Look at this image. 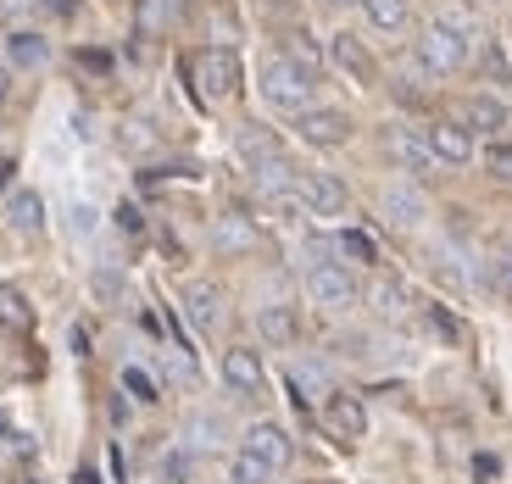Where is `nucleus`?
<instances>
[{
    "instance_id": "obj_5",
    "label": "nucleus",
    "mask_w": 512,
    "mask_h": 484,
    "mask_svg": "<svg viewBox=\"0 0 512 484\" xmlns=\"http://www.w3.org/2000/svg\"><path fill=\"white\" fill-rule=\"evenodd\" d=\"M295 201L307 206L312 217H346L351 190L334 179V173H301V179H295Z\"/></svg>"
},
{
    "instance_id": "obj_3",
    "label": "nucleus",
    "mask_w": 512,
    "mask_h": 484,
    "mask_svg": "<svg viewBox=\"0 0 512 484\" xmlns=\"http://www.w3.org/2000/svg\"><path fill=\"white\" fill-rule=\"evenodd\" d=\"M468 51H474V39H462V34H446V28H423L418 34V67L423 73H435V78H451L468 67Z\"/></svg>"
},
{
    "instance_id": "obj_25",
    "label": "nucleus",
    "mask_w": 512,
    "mask_h": 484,
    "mask_svg": "<svg viewBox=\"0 0 512 484\" xmlns=\"http://www.w3.org/2000/svg\"><path fill=\"white\" fill-rule=\"evenodd\" d=\"M28 323H34V312H28L23 290H12V284H0V329H17V334H23Z\"/></svg>"
},
{
    "instance_id": "obj_31",
    "label": "nucleus",
    "mask_w": 512,
    "mask_h": 484,
    "mask_svg": "<svg viewBox=\"0 0 512 484\" xmlns=\"http://www.w3.org/2000/svg\"><path fill=\"white\" fill-rule=\"evenodd\" d=\"M190 479V457L184 451H167V484H184Z\"/></svg>"
},
{
    "instance_id": "obj_12",
    "label": "nucleus",
    "mask_w": 512,
    "mask_h": 484,
    "mask_svg": "<svg viewBox=\"0 0 512 484\" xmlns=\"http://www.w3.org/2000/svg\"><path fill=\"white\" fill-rule=\"evenodd\" d=\"M329 62L340 67L346 78H357V84H373V73H379V67H373V51L362 45L357 34H334L329 39Z\"/></svg>"
},
{
    "instance_id": "obj_39",
    "label": "nucleus",
    "mask_w": 512,
    "mask_h": 484,
    "mask_svg": "<svg viewBox=\"0 0 512 484\" xmlns=\"http://www.w3.org/2000/svg\"><path fill=\"white\" fill-rule=\"evenodd\" d=\"M329 6H351V0H329Z\"/></svg>"
},
{
    "instance_id": "obj_29",
    "label": "nucleus",
    "mask_w": 512,
    "mask_h": 484,
    "mask_svg": "<svg viewBox=\"0 0 512 484\" xmlns=\"http://www.w3.org/2000/svg\"><path fill=\"white\" fill-rule=\"evenodd\" d=\"M123 390H134V401H162V390L145 368H123Z\"/></svg>"
},
{
    "instance_id": "obj_2",
    "label": "nucleus",
    "mask_w": 512,
    "mask_h": 484,
    "mask_svg": "<svg viewBox=\"0 0 512 484\" xmlns=\"http://www.w3.org/2000/svg\"><path fill=\"white\" fill-rule=\"evenodd\" d=\"M301 284H307V301L323 306V312H351L357 306V273L346 262H312Z\"/></svg>"
},
{
    "instance_id": "obj_40",
    "label": "nucleus",
    "mask_w": 512,
    "mask_h": 484,
    "mask_svg": "<svg viewBox=\"0 0 512 484\" xmlns=\"http://www.w3.org/2000/svg\"><path fill=\"white\" fill-rule=\"evenodd\" d=\"M0 429H6V418H0Z\"/></svg>"
},
{
    "instance_id": "obj_9",
    "label": "nucleus",
    "mask_w": 512,
    "mask_h": 484,
    "mask_svg": "<svg viewBox=\"0 0 512 484\" xmlns=\"http://www.w3.org/2000/svg\"><path fill=\"white\" fill-rule=\"evenodd\" d=\"M423 140L435 151V162H451V167H468L474 162V134L457 123V117H440V123L423 128Z\"/></svg>"
},
{
    "instance_id": "obj_23",
    "label": "nucleus",
    "mask_w": 512,
    "mask_h": 484,
    "mask_svg": "<svg viewBox=\"0 0 512 484\" xmlns=\"http://www.w3.org/2000/svg\"><path fill=\"white\" fill-rule=\"evenodd\" d=\"M6 217H12L17 234H39V229H45V201H39L34 190H17L12 206H6Z\"/></svg>"
},
{
    "instance_id": "obj_7",
    "label": "nucleus",
    "mask_w": 512,
    "mask_h": 484,
    "mask_svg": "<svg viewBox=\"0 0 512 484\" xmlns=\"http://www.w3.org/2000/svg\"><path fill=\"white\" fill-rule=\"evenodd\" d=\"M295 134L318 151H334V145L351 140V117L334 112V106H307V112H295Z\"/></svg>"
},
{
    "instance_id": "obj_8",
    "label": "nucleus",
    "mask_w": 512,
    "mask_h": 484,
    "mask_svg": "<svg viewBox=\"0 0 512 484\" xmlns=\"http://www.w3.org/2000/svg\"><path fill=\"white\" fill-rule=\"evenodd\" d=\"M223 384H229L240 401H256V395H262L268 368H262V357H256L251 345H229V351H223Z\"/></svg>"
},
{
    "instance_id": "obj_27",
    "label": "nucleus",
    "mask_w": 512,
    "mask_h": 484,
    "mask_svg": "<svg viewBox=\"0 0 512 484\" xmlns=\"http://www.w3.org/2000/svg\"><path fill=\"white\" fill-rule=\"evenodd\" d=\"M284 56H290V62L301 67V73H307V78H318V67H323V51H318V45H312V34H301V28H295V34H290V51H284Z\"/></svg>"
},
{
    "instance_id": "obj_14",
    "label": "nucleus",
    "mask_w": 512,
    "mask_h": 484,
    "mask_svg": "<svg viewBox=\"0 0 512 484\" xmlns=\"http://www.w3.org/2000/svg\"><path fill=\"white\" fill-rule=\"evenodd\" d=\"M379 212L396 223V229H418L423 217H429V206H423L418 184H390V190L379 195Z\"/></svg>"
},
{
    "instance_id": "obj_24",
    "label": "nucleus",
    "mask_w": 512,
    "mask_h": 484,
    "mask_svg": "<svg viewBox=\"0 0 512 484\" xmlns=\"http://www.w3.org/2000/svg\"><path fill=\"white\" fill-rule=\"evenodd\" d=\"M240 156H245V162H268V156H279V140H273V134H268V128H256V123H245L240 128Z\"/></svg>"
},
{
    "instance_id": "obj_28",
    "label": "nucleus",
    "mask_w": 512,
    "mask_h": 484,
    "mask_svg": "<svg viewBox=\"0 0 512 484\" xmlns=\"http://www.w3.org/2000/svg\"><path fill=\"white\" fill-rule=\"evenodd\" d=\"M218 434H223L218 418H190V423H184V446H190V451H206V446H218Z\"/></svg>"
},
{
    "instance_id": "obj_33",
    "label": "nucleus",
    "mask_w": 512,
    "mask_h": 484,
    "mask_svg": "<svg viewBox=\"0 0 512 484\" xmlns=\"http://www.w3.org/2000/svg\"><path fill=\"white\" fill-rule=\"evenodd\" d=\"M490 167H496L501 179H512V151H501V145H496V151H490Z\"/></svg>"
},
{
    "instance_id": "obj_16",
    "label": "nucleus",
    "mask_w": 512,
    "mask_h": 484,
    "mask_svg": "<svg viewBox=\"0 0 512 484\" xmlns=\"http://www.w3.org/2000/svg\"><path fill=\"white\" fill-rule=\"evenodd\" d=\"M384 151L396 156L407 173H429V167H435V151H429V140H423L418 128H390V134H384Z\"/></svg>"
},
{
    "instance_id": "obj_17",
    "label": "nucleus",
    "mask_w": 512,
    "mask_h": 484,
    "mask_svg": "<svg viewBox=\"0 0 512 484\" xmlns=\"http://www.w3.org/2000/svg\"><path fill=\"white\" fill-rule=\"evenodd\" d=\"M251 179H256V190L262 195H273V201H284V195H295V179H301V173H295L290 167V156H268V162H256L251 167Z\"/></svg>"
},
{
    "instance_id": "obj_21",
    "label": "nucleus",
    "mask_w": 512,
    "mask_h": 484,
    "mask_svg": "<svg viewBox=\"0 0 512 484\" xmlns=\"http://www.w3.org/2000/svg\"><path fill=\"white\" fill-rule=\"evenodd\" d=\"M435 28H446V34H462V39H474V34H479V12L468 6V0H440V6H435Z\"/></svg>"
},
{
    "instance_id": "obj_26",
    "label": "nucleus",
    "mask_w": 512,
    "mask_h": 484,
    "mask_svg": "<svg viewBox=\"0 0 512 484\" xmlns=\"http://www.w3.org/2000/svg\"><path fill=\"white\" fill-rule=\"evenodd\" d=\"M273 479V468L268 462H256L251 451H234L229 457V484H268Z\"/></svg>"
},
{
    "instance_id": "obj_15",
    "label": "nucleus",
    "mask_w": 512,
    "mask_h": 484,
    "mask_svg": "<svg viewBox=\"0 0 512 484\" xmlns=\"http://www.w3.org/2000/svg\"><path fill=\"white\" fill-rule=\"evenodd\" d=\"M184 318L195 323V329H218V318H223V290L212 279H195V284H184Z\"/></svg>"
},
{
    "instance_id": "obj_34",
    "label": "nucleus",
    "mask_w": 512,
    "mask_h": 484,
    "mask_svg": "<svg viewBox=\"0 0 512 484\" xmlns=\"http://www.w3.org/2000/svg\"><path fill=\"white\" fill-rule=\"evenodd\" d=\"M485 73H490V78H507V62H501V51H496V45L485 51Z\"/></svg>"
},
{
    "instance_id": "obj_10",
    "label": "nucleus",
    "mask_w": 512,
    "mask_h": 484,
    "mask_svg": "<svg viewBox=\"0 0 512 484\" xmlns=\"http://www.w3.org/2000/svg\"><path fill=\"white\" fill-rule=\"evenodd\" d=\"M240 451H251L256 462H268L273 473H279L284 462L295 457V446H290V434H284L279 423H251V429L240 434Z\"/></svg>"
},
{
    "instance_id": "obj_4",
    "label": "nucleus",
    "mask_w": 512,
    "mask_h": 484,
    "mask_svg": "<svg viewBox=\"0 0 512 484\" xmlns=\"http://www.w3.org/2000/svg\"><path fill=\"white\" fill-rule=\"evenodd\" d=\"M190 73H195V84H201V101H229V95L240 90V56L223 51V45H206Z\"/></svg>"
},
{
    "instance_id": "obj_32",
    "label": "nucleus",
    "mask_w": 512,
    "mask_h": 484,
    "mask_svg": "<svg viewBox=\"0 0 512 484\" xmlns=\"http://www.w3.org/2000/svg\"><path fill=\"white\" fill-rule=\"evenodd\" d=\"M95 229V212L90 206H73V234H90Z\"/></svg>"
},
{
    "instance_id": "obj_30",
    "label": "nucleus",
    "mask_w": 512,
    "mask_h": 484,
    "mask_svg": "<svg viewBox=\"0 0 512 484\" xmlns=\"http://www.w3.org/2000/svg\"><path fill=\"white\" fill-rule=\"evenodd\" d=\"M340 251H346L351 262H379V251H373V240H368L362 229H346V234H340Z\"/></svg>"
},
{
    "instance_id": "obj_20",
    "label": "nucleus",
    "mask_w": 512,
    "mask_h": 484,
    "mask_svg": "<svg viewBox=\"0 0 512 484\" xmlns=\"http://www.w3.org/2000/svg\"><path fill=\"white\" fill-rule=\"evenodd\" d=\"M368 301H373V312H379V318L401 323V318H407V306H412V295H407V284H401V279H373Z\"/></svg>"
},
{
    "instance_id": "obj_19",
    "label": "nucleus",
    "mask_w": 512,
    "mask_h": 484,
    "mask_svg": "<svg viewBox=\"0 0 512 484\" xmlns=\"http://www.w3.org/2000/svg\"><path fill=\"white\" fill-rule=\"evenodd\" d=\"M45 62H51V39L45 34L17 28V34L6 39V67H45Z\"/></svg>"
},
{
    "instance_id": "obj_13",
    "label": "nucleus",
    "mask_w": 512,
    "mask_h": 484,
    "mask_svg": "<svg viewBox=\"0 0 512 484\" xmlns=\"http://www.w3.org/2000/svg\"><path fill=\"white\" fill-rule=\"evenodd\" d=\"M468 134H507V101L501 95H468L457 117Z\"/></svg>"
},
{
    "instance_id": "obj_35",
    "label": "nucleus",
    "mask_w": 512,
    "mask_h": 484,
    "mask_svg": "<svg viewBox=\"0 0 512 484\" xmlns=\"http://www.w3.org/2000/svg\"><path fill=\"white\" fill-rule=\"evenodd\" d=\"M496 284H501V290H512V256H496Z\"/></svg>"
},
{
    "instance_id": "obj_36",
    "label": "nucleus",
    "mask_w": 512,
    "mask_h": 484,
    "mask_svg": "<svg viewBox=\"0 0 512 484\" xmlns=\"http://www.w3.org/2000/svg\"><path fill=\"white\" fill-rule=\"evenodd\" d=\"M6 95H12V67L0 62V106H6Z\"/></svg>"
},
{
    "instance_id": "obj_6",
    "label": "nucleus",
    "mask_w": 512,
    "mask_h": 484,
    "mask_svg": "<svg viewBox=\"0 0 512 484\" xmlns=\"http://www.w3.org/2000/svg\"><path fill=\"white\" fill-rule=\"evenodd\" d=\"M323 423H329V434L340 440V446H357L362 434H368V407H362V395L329 390V401H323Z\"/></svg>"
},
{
    "instance_id": "obj_11",
    "label": "nucleus",
    "mask_w": 512,
    "mask_h": 484,
    "mask_svg": "<svg viewBox=\"0 0 512 484\" xmlns=\"http://www.w3.org/2000/svg\"><path fill=\"white\" fill-rule=\"evenodd\" d=\"M212 245H218L223 256H251L256 245H262V234H256V223L245 212H223L218 223H212Z\"/></svg>"
},
{
    "instance_id": "obj_18",
    "label": "nucleus",
    "mask_w": 512,
    "mask_h": 484,
    "mask_svg": "<svg viewBox=\"0 0 512 484\" xmlns=\"http://www.w3.org/2000/svg\"><path fill=\"white\" fill-rule=\"evenodd\" d=\"M256 334H262L268 345H295L301 323H295V312L284 301H273V306H262V312H256Z\"/></svg>"
},
{
    "instance_id": "obj_22",
    "label": "nucleus",
    "mask_w": 512,
    "mask_h": 484,
    "mask_svg": "<svg viewBox=\"0 0 512 484\" xmlns=\"http://www.w3.org/2000/svg\"><path fill=\"white\" fill-rule=\"evenodd\" d=\"M362 12H368V23L379 34H401L412 17V0H362Z\"/></svg>"
},
{
    "instance_id": "obj_37",
    "label": "nucleus",
    "mask_w": 512,
    "mask_h": 484,
    "mask_svg": "<svg viewBox=\"0 0 512 484\" xmlns=\"http://www.w3.org/2000/svg\"><path fill=\"white\" fill-rule=\"evenodd\" d=\"M39 6H45V12H56V17H67V12H73V0H39Z\"/></svg>"
},
{
    "instance_id": "obj_38",
    "label": "nucleus",
    "mask_w": 512,
    "mask_h": 484,
    "mask_svg": "<svg viewBox=\"0 0 512 484\" xmlns=\"http://www.w3.org/2000/svg\"><path fill=\"white\" fill-rule=\"evenodd\" d=\"M17 12V0H0V17H12Z\"/></svg>"
},
{
    "instance_id": "obj_1",
    "label": "nucleus",
    "mask_w": 512,
    "mask_h": 484,
    "mask_svg": "<svg viewBox=\"0 0 512 484\" xmlns=\"http://www.w3.org/2000/svg\"><path fill=\"white\" fill-rule=\"evenodd\" d=\"M312 84H318V78H307L284 51L262 62V101L279 106V112H290V117L312 106Z\"/></svg>"
}]
</instances>
